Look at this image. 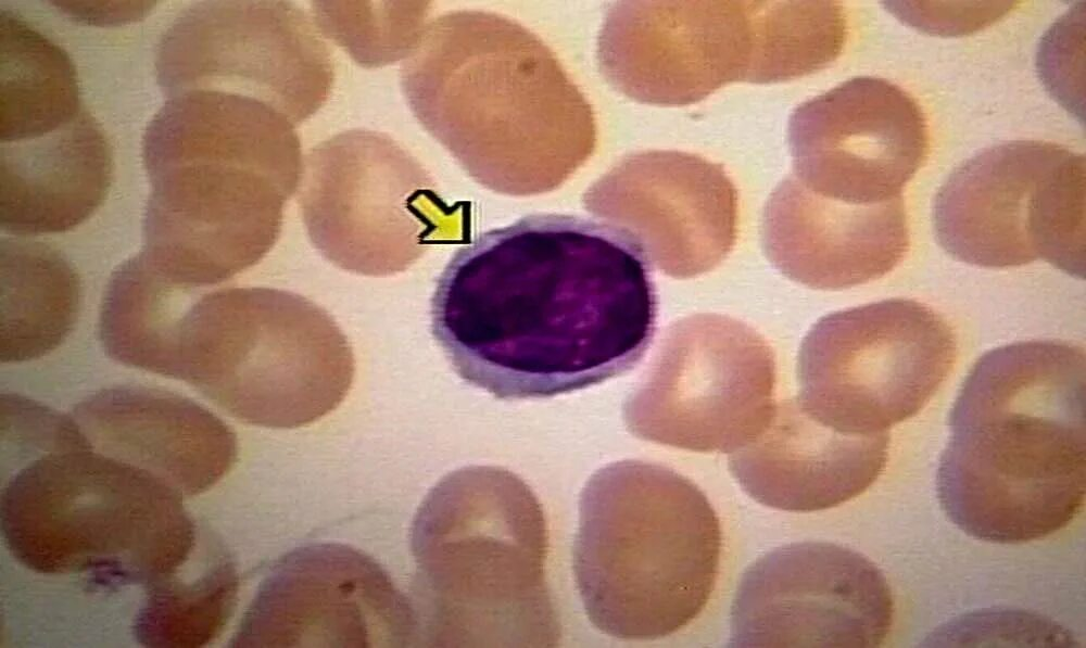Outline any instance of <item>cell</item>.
I'll return each mask as SVG.
<instances>
[{"label":"cell","instance_id":"1","mask_svg":"<svg viewBox=\"0 0 1086 648\" xmlns=\"http://www.w3.org/2000/svg\"><path fill=\"white\" fill-rule=\"evenodd\" d=\"M430 318L468 384L501 399L568 394L644 357L657 320L652 264L613 223L533 214L454 252Z\"/></svg>","mask_w":1086,"mask_h":648},{"label":"cell","instance_id":"2","mask_svg":"<svg viewBox=\"0 0 1086 648\" xmlns=\"http://www.w3.org/2000/svg\"><path fill=\"white\" fill-rule=\"evenodd\" d=\"M401 86L421 126L477 183L528 196L594 154V110L552 49L505 15L463 10L425 26Z\"/></svg>","mask_w":1086,"mask_h":648},{"label":"cell","instance_id":"3","mask_svg":"<svg viewBox=\"0 0 1086 648\" xmlns=\"http://www.w3.org/2000/svg\"><path fill=\"white\" fill-rule=\"evenodd\" d=\"M1085 352L1025 341L985 353L949 418L936 487L968 535L1018 544L1073 521L1085 500Z\"/></svg>","mask_w":1086,"mask_h":648},{"label":"cell","instance_id":"4","mask_svg":"<svg viewBox=\"0 0 1086 648\" xmlns=\"http://www.w3.org/2000/svg\"><path fill=\"white\" fill-rule=\"evenodd\" d=\"M143 162L151 190L141 252L164 276L195 289L231 279L269 253L304 166L291 141L204 101L156 113Z\"/></svg>","mask_w":1086,"mask_h":648},{"label":"cell","instance_id":"5","mask_svg":"<svg viewBox=\"0 0 1086 648\" xmlns=\"http://www.w3.org/2000/svg\"><path fill=\"white\" fill-rule=\"evenodd\" d=\"M411 549L430 645L558 643L545 572L547 522L518 475L493 466L444 475L415 514Z\"/></svg>","mask_w":1086,"mask_h":648},{"label":"cell","instance_id":"6","mask_svg":"<svg viewBox=\"0 0 1086 648\" xmlns=\"http://www.w3.org/2000/svg\"><path fill=\"white\" fill-rule=\"evenodd\" d=\"M721 528L690 479L653 462L597 470L580 495L572 550L590 622L623 640H655L687 626L715 589Z\"/></svg>","mask_w":1086,"mask_h":648},{"label":"cell","instance_id":"7","mask_svg":"<svg viewBox=\"0 0 1086 648\" xmlns=\"http://www.w3.org/2000/svg\"><path fill=\"white\" fill-rule=\"evenodd\" d=\"M1 526L27 569L86 573L106 586L174 575L195 542L180 493L93 449L43 454L22 468L3 490Z\"/></svg>","mask_w":1086,"mask_h":648},{"label":"cell","instance_id":"8","mask_svg":"<svg viewBox=\"0 0 1086 648\" xmlns=\"http://www.w3.org/2000/svg\"><path fill=\"white\" fill-rule=\"evenodd\" d=\"M354 376L352 345L334 318L269 287L200 294L178 323L169 370L238 421L279 430L331 414Z\"/></svg>","mask_w":1086,"mask_h":648},{"label":"cell","instance_id":"9","mask_svg":"<svg viewBox=\"0 0 1086 648\" xmlns=\"http://www.w3.org/2000/svg\"><path fill=\"white\" fill-rule=\"evenodd\" d=\"M933 225L959 262L1009 268L1043 259L1084 279L1085 157L1045 141L992 145L947 177Z\"/></svg>","mask_w":1086,"mask_h":648},{"label":"cell","instance_id":"10","mask_svg":"<svg viewBox=\"0 0 1086 648\" xmlns=\"http://www.w3.org/2000/svg\"><path fill=\"white\" fill-rule=\"evenodd\" d=\"M957 354L949 323L921 302L891 298L835 312L801 342L797 399L842 432L889 433L934 397Z\"/></svg>","mask_w":1086,"mask_h":648},{"label":"cell","instance_id":"11","mask_svg":"<svg viewBox=\"0 0 1086 648\" xmlns=\"http://www.w3.org/2000/svg\"><path fill=\"white\" fill-rule=\"evenodd\" d=\"M313 245L337 267L386 277L439 236L447 207L421 165L380 132L349 130L315 145L299 188Z\"/></svg>","mask_w":1086,"mask_h":648},{"label":"cell","instance_id":"12","mask_svg":"<svg viewBox=\"0 0 1086 648\" xmlns=\"http://www.w3.org/2000/svg\"><path fill=\"white\" fill-rule=\"evenodd\" d=\"M596 59L611 88L653 105L693 104L736 81L778 82L771 1H617Z\"/></svg>","mask_w":1086,"mask_h":648},{"label":"cell","instance_id":"13","mask_svg":"<svg viewBox=\"0 0 1086 648\" xmlns=\"http://www.w3.org/2000/svg\"><path fill=\"white\" fill-rule=\"evenodd\" d=\"M774 387V354L756 330L724 315H692L668 329L627 422L654 443L731 454L768 423Z\"/></svg>","mask_w":1086,"mask_h":648},{"label":"cell","instance_id":"14","mask_svg":"<svg viewBox=\"0 0 1086 648\" xmlns=\"http://www.w3.org/2000/svg\"><path fill=\"white\" fill-rule=\"evenodd\" d=\"M319 33L294 2H200L162 38L157 79L169 97L189 89L253 97L299 126L324 105L334 81Z\"/></svg>","mask_w":1086,"mask_h":648},{"label":"cell","instance_id":"15","mask_svg":"<svg viewBox=\"0 0 1086 648\" xmlns=\"http://www.w3.org/2000/svg\"><path fill=\"white\" fill-rule=\"evenodd\" d=\"M893 615L891 588L871 560L834 543H791L743 573L729 645L879 647Z\"/></svg>","mask_w":1086,"mask_h":648},{"label":"cell","instance_id":"16","mask_svg":"<svg viewBox=\"0 0 1086 648\" xmlns=\"http://www.w3.org/2000/svg\"><path fill=\"white\" fill-rule=\"evenodd\" d=\"M418 619L388 572L340 543L310 544L270 569L231 647H404Z\"/></svg>","mask_w":1086,"mask_h":648},{"label":"cell","instance_id":"17","mask_svg":"<svg viewBox=\"0 0 1086 648\" xmlns=\"http://www.w3.org/2000/svg\"><path fill=\"white\" fill-rule=\"evenodd\" d=\"M792 175L819 194L858 203L902 196L923 166L924 113L899 86L861 76L799 104L788 122Z\"/></svg>","mask_w":1086,"mask_h":648},{"label":"cell","instance_id":"18","mask_svg":"<svg viewBox=\"0 0 1086 648\" xmlns=\"http://www.w3.org/2000/svg\"><path fill=\"white\" fill-rule=\"evenodd\" d=\"M584 204L630 232L652 266L679 279L716 268L737 236L736 189L722 165L698 154H629L591 185Z\"/></svg>","mask_w":1086,"mask_h":648},{"label":"cell","instance_id":"19","mask_svg":"<svg viewBox=\"0 0 1086 648\" xmlns=\"http://www.w3.org/2000/svg\"><path fill=\"white\" fill-rule=\"evenodd\" d=\"M761 241L770 263L791 280L849 289L882 278L906 256L905 201H843L811 191L791 174L765 205Z\"/></svg>","mask_w":1086,"mask_h":648},{"label":"cell","instance_id":"20","mask_svg":"<svg viewBox=\"0 0 1086 648\" xmlns=\"http://www.w3.org/2000/svg\"><path fill=\"white\" fill-rule=\"evenodd\" d=\"M71 416L94 452L150 472L184 497L211 488L237 460L238 440L228 424L164 389H104Z\"/></svg>","mask_w":1086,"mask_h":648},{"label":"cell","instance_id":"21","mask_svg":"<svg viewBox=\"0 0 1086 648\" xmlns=\"http://www.w3.org/2000/svg\"><path fill=\"white\" fill-rule=\"evenodd\" d=\"M889 433L842 432L817 420L797 397L775 404L762 431L730 454L729 469L757 503L811 512L842 505L882 473Z\"/></svg>","mask_w":1086,"mask_h":648},{"label":"cell","instance_id":"22","mask_svg":"<svg viewBox=\"0 0 1086 648\" xmlns=\"http://www.w3.org/2000/svg\"><path fill=\"white\" fill-rule=\"evenodd\" d=\"M112 154L88 111L43 136L1 142V228L27 237L71 230L104 201Z\"/></svg>","mask_w":1086,"mask_h":648},{"label":"cell","instance_id":"23","mask_svg":"<svg viewBox=\"0 0 1086 648\" xmlns=\"http://www.w3.org/2000/svg\"><path fill=\"white\" fill-rule=\"evenodd\" d=\"M77 272L54 247L1 241V360L42 357L72 331L80 307Z\"/></svg>","mask_w":1086,"mask_h":648},{"label":"cell","instance_id":"24","mask_svg":"<svg viewBox=\"0 0 1086 648\" xmlns=\"http://www.w3.org/2000/svg\"><path fill=\"white\" fill-rule=\"evenodd\" d=\"M84 110L67 53L21 16L3 11L1 142L52 132Z\"/></svg>","mask_w":1086,"mask_h":648},{"label":"cell","instance_id":"25","mask_svg":"<svg viewBox=\"0 0 1086 648\" xmlns=\"http://www.w3.org/2000/svg\"><path fill=\"white\" fill-rule=\"evenodd\" d=\"M238 589L237 570L223 554L192 581L178 579L176 573L150 583L135 620V637L153 648L205 646L231 618Z\"/></svg>","mask_w":1086,"mask_h":648},{"label":"cell","instance_id":"26","mask_svg":"<svg viewBox=\"0 0 1086 648\" xmlns=\"http://www.w3.org/2000/svg\"><path fill=\"white\" fill-rule=\"evenodd\" d=\"M428 1H314L318 30L356 63L379 67L405 60L427 25Z\"/></svg>","mask_w":1086,"mask_h":648},{"label":"cell","instance_id":"27","mask_svg":"<svg viewBox=\"0 0 1086 648\" xmlns=\"http://www.w3.org/2000/svg\"><path fill=\"white\" fill-rule=\"evenodd\" d=\"M1 436L4 444L41 455L92 449L72 416L17 394L1 396Z\"/></svg>","mask_w":1086,"mask_h":648}]
</instances>
